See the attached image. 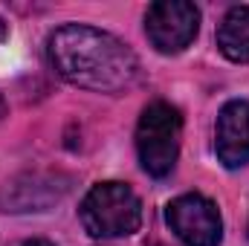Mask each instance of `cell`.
Instances as JSON below:
<instances>
[{"mask_svg":"<svg viewBox=\"0 0 249 246\" xmlns=\"http://www.w3.org/2000/svg\"><path fill=\"white\" fill-rule=\"evenodd\" d=\"M47 55L64 81L96 93H122L139 75L130 47H124L116 35L84 23L55 29L50 35Z\"/></svg>","mask_w":249,"mask_h":246,"instance_id":"cell-1","label":"cell"},{"mask_svg":"<svg viewBox=\"0 0 249 246\" xmlns=\"http://www.w3.org/2000/svg\"><path fill=\"white\" fill-rule=\"evenodd\" d=\"M90 238H124L142 223V203L124 183H99L87 191L78 209Z\"/></svg>","mask_w":249,"mask_h":246,"instance_id":"cell-2","label":"cell"},{"mask_svg":"<svg viewBox=\"0 0 249 246\" xmlns=\"http://www.w3.org/2000/svg\"><path fill=\"white\" fill-rule=\"evenodd\" d=\"M180 136H183V116L168 102H154L142 110L136 124V154L142 168L162 180L174 171L180 157Z\"/></svg>","mask_w":249,"mask_h":246,"instance_id":"cell-3","label":"cell"},{"mask_svg":"<svg viewBox=\"0 0 249 246\" xmlns=\"http://www.w3.org/2000/svg\"><path fill=\"white\" fill-rule=\"evenodd\" d=\"M197 29H200V9L188 0H160L148 6L145 32L151 44L165 55L183 53L197 38Z\"/></svg>","mask_w":249,"mask_h":246,"instance_id":"cell-4","label":"cell"},{"mask_svg":"<svg viewBox=\"0 0 249 246\" xmlns=\"http://www.w3.org/2000/svg\"><path fill=\"white\" fill-rule=\"evenodd\" d=\"M165 220L186 246H217L223 238L220 211L203 194H180L177 200H171Z\"/></svg>","mask_w":249,"mask_h":246,"instance_id":"cell-5","label":"cell"},{"mask_svg":"<svg viewBox=\"0 0 249 246\" xmlns=\"http://www.w3.org/2000/svg\"><path fill=\"white\" fill-rule=\"evenodd\" d=\"M214 151L226 168H241L249 162V102L235 99L217 113Z\"/></svg>","mask_w":249,"mask_h":246,"instance_id":"cell-6","label":"cell"},{"mask_svg":"<svg viewBox=\"0 0 249 246\" xmlns=\"http://www.w3.org/2000/svg\"><path fill=\"white\" fill-rule=\"evenodd\" d=\"M217 47L235 64H249V6H232L217 26Z\"/></svg>","mask_w":249,"mask_h":246,"instance_id":"cell-7","label":"cell"},{"mask_svg":"<svg viewBox=\"0 0 249 246\" xmlns=\"http://www.w3.org/2000/svg\"><path fill=\"white\" fill-rule=\"evenodd\" d=\"M12 246H55V244H50L44 238H29V241H18V244H12Z\"/></svg>","mask_w":249,"mask_h":246,"instance_id":"cell-8","label":"cell"},{"mask_svg":"<svg viewBox=\"0 0 249 246\" xmlns=\"http://www.w3.org/2000/svg\"><path fill=\"white\" fill-rule=\"evenodd\" d=\"M6 38V23H3V18H0V41Z\"/></svg>","mask_w":249,"mask_h":246,"instance_id":"cell-9","label":"cell"},{"mask_svg":"<svg viewBox=\"0 0 249 246\" xmlns=\"http://www.w3.org/2000/svg\"><path fill=\"white\" fill-rule=\"evenodd\" d=\"M6 113V102H3V93H0V116Z\"/></svg>","mask_w":249,"mask_h":246,"instance_id":"cell-10","label":"cell"}]
</instances>
